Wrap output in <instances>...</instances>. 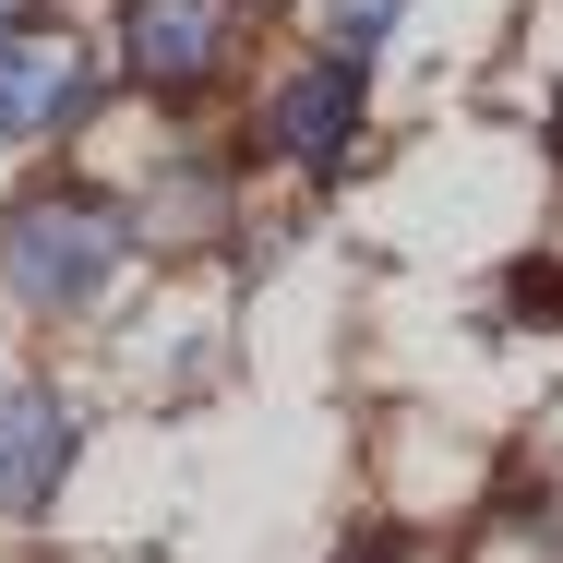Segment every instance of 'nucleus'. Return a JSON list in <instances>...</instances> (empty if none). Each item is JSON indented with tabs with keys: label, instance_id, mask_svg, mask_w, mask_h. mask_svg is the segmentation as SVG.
Listing matches in <instances>:
<instances>
[{
	"label": "nucleus",
	"instance_id": "nucleus-3",
	"mask_svg": "<svg viewBox=\"0 0 563 563\" xmlns=\"http://www.w3.org/2000/svg\"><path fill=\"white\" fill-rule=\"evenodd\" d=\"M85 85H97V48H85L73 24H12V36H0V144L73 132Z\"/></svg>",
	"mask_w": 563,
	"mask_h": 563
},
{
	"label": "nucleus",
	"instance_id": "nucleus-11",
	"mask_svg": "<svg viewBox=\"0 0 563 563\" xmlns=\"http://www.w3.org/2000/svg\"><path fill=\"white\" fill-rule=\"evenodd\" d=\"M552 144H563V97H552Z\"/></svg>",
	"mask_w": 563,
	"mask_h": 563
},
{
	"label": "nucleus",
	"instance_id": "nucleus-6",
	"mask_svg": "<svg viewBox=\"0 0 563 563\" xmlns=\"http://www.w3.org/2000/svg\"><path fill=\"white\" fill-rule=\"evenodd\" d=\"M156 228H168V240H217L228 228V168H192V156H180V168L156 180Z\"/></svg>",
	"mask_w": 563,
	"mask_h": 563
},
{
	"label": "nucleus",
	"instance_id": "nucleus-2",
	"mask_svg": "<svg viewBox=\"0 0 563 563\" xmlns=\"http://www.w3.org/2000/svg\"><path fill=\"white\" fill-rule=\"evenodd\" d=\"M240 48V0H120V73L156 97H192Z\"/></svg>",
	"mask_w": 563,
	"mask_h": 563
},
{
	"label": "nucleus",
	"instance_id": "nucleus-9",
	"mask_svg": "<svg viewBox=\"0 0 563 563\" xmlns=\"http://www.w3.org/2000/svg\"><path fill=\"white\" fill-rule=\"evenodd\" d=\"M336 563H408V528H360V540H347Z\"/></svg>",
	"mask_w": 563,
	"mask_h": 563
},
{
	"label": "nucleus",
	"instance_id": "nucleus-7",
	"mask_svg": "<svg viewBox=\"0 0 563 563\" xmlns=\"http://www.w3.org/2000/svg\"><path fill=\"white\" fill-rule=\"evenodd\" d=\"M396 24H408V0H324V48L336 60H372Z\"/></svg>",
	"mask_w": 563,
	"mask_h": 563
},
{
	"label": "nucleus",
	"instance_id": "nucleus-5",
	"mask_svg": "<svg viewBox=\"0 0 563 563\" xmlns=\"http://www.w3.org/2000/svg\"><path fill=\"white\" fill-rule=\"evenodd\" d=\"M73 467V408L48 384H0V516H48Z\"/></svg>",
	"mask_w": 563,
	"mask_h": 563
},
{
	"label": "nucleus",
	"instance_id": "nucleus-4",
	"mask_svg": "<svg viewBox=\"0 0 563 563\" xmlns=\"http://www.w3.org/2000/svg\"><path fill=\"white\" fill-rule=\"evenodd\" d=\"M360 109H372V97H360V60H336V48H324V60H300V73L264 97V156L336 168L347 144H360Z\"/></svg>",
	"mask_w": 563,
	"mask_h": 563
},
{
	"label": "nucleus",
	"instance_id": "nucleus-10",
	"mask_svg": "<svg viewBox=\"0 0 563 563\" xmlns=\"http://www.w3.org/2000/svg\"><path fill=\"white\" fill-rule=\"evenodd\" d=\"M12 12H24V0H0V36H12Z\"/></svg>",
	"mask_w": 563,
	"mask_h": 563
},
{
	"label": "nucleus",
	"instance_id": "nucleus-8",
	"mask_svg": "<svg viewBox=\"0 0 563 563\" xmlns=\"http://www.w3.org/2000/svg\"><path fill=\"white\" fill-rule=\"evenodd\" d=\"M504 300H516L528 324H563V264H552V252H528V264L504 276Z\"/></svg>",
	"mask_w": 563,
	"mask_h": 563
},
{
	"label": "nucleus",
	"instance_id": "nucleus-1",
	"mask_svg": "<svg viewBox=\"0 0 563 563\" xmlns=\"http://www.w3.org/2000/svg\"><path fill=\"white\" fill-rule=\"evenodd\" d=\"M120 264H132V205L85 192V180L24 192V205L0 217V276H12V300H36V312H85V300H109Z\"/></svg>",
	"mask_w": 563,
	"mask_h": 563
}]
</instances>
